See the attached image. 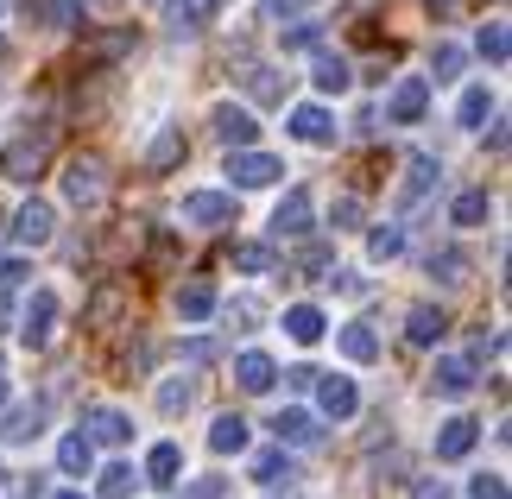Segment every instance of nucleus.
Masks as SVG:
<instances>
[{"instance_id": "nucleus-28", "label": "nucleus", "mask_w": 512, "mask_h": 499, "mask_svg": "<svg viewBox=\"0 0 512 499\" xmlns=\"http://www.w3.org/2000/svg\"><path fill=\"white\" fill-rule=\"evenodd\" d=\"M462 64H468V51L443 38V45L430 51V76H424V83H456V76H462Z\"/></svg>"}, {"instance_id": "nucleus-12", "label": "nucleus", "mask_w": 512, "mask_h": 499, "mask_svg": "<svg viewBox=\"0 0 512 499\" xmlns=\"http://www.w3.org/2000/svg\"><path fill=\"white\" fill-rule=\"evenodd\" d=\"M272 436H279V443H298V449H317V443H323V424H317L310 411L285 405L279 417H272Z\"/></svg>"}, {"instance_id": "nucleus-36", "label": "nucleus", "mask_w": 512, "mask_h": 499, "mask_svg": "<svg viewBox=\"0 0 512 499\" xmlns=\"http://www.w3.org/2000/svg\"><path fill=\"white\" fill-rule=\"evenodd\" d=\"M209 13H215L209 0H177V7H171V32H203Z\"/></svg>"}, {"instance_id": "nucleus-33", "label": "nucleus", "mask_w": 512, "mask_h": 499, "mask_svg": "<svg viewBox=\"0 0 512 499\" xmlns=\"http://www.w3.org/2000/svg\"><path fill=\"white\" fill-rule=\"evenodd\" d=\"M38 430H45V405H26V411H13L7 424H0V436H13V443H26Z\"/></svg>"}, {"instance_id": "nucleus-21", "label": "nucleus", "mask_w": 512, "mask_h": 499, "mask_svg": "<svg viewBox=\"0 0 512 499\" xmlns=\"http://www.w3.org/2000/svg\"><path fill=\"white\" fill-rule=\"evenodd\" d=\"M487 215H494V196H487V190H462L456 203H449V222H456V228H481Z\"/></svg>"}, {"instance_id": "nucleus-7", "label": "nucleus", "mask_w": 512, "mask_h": 499, "mask_svg": "<svg viewBox=\"0 0 512 499\" xmlns=\"http://www.w3.org/2000/svg\"><path fill=\"white\" fill-rule=\"evenodd\" d=\"M424 108H430V83H424V76H405V83L386 95V121L392 127H418Z\"/></svg>"}, {"instance_id": "nucleus-35", "label": "nucleus", "mask_w": 512, "mask_h": 499, "mask_svg": "<svg viewBox=\"0 0 512 499\" xmlns=\"http://www.w3.org/2000/svg\"><path fill=\"white\" fill-rule=\"evenodd\" d=\"M133 481H140V474H133L127 462H114V468H102V481H95V493H102V499H127V493H133Z\"/></svg>"}, {"instance_id": "nucleus-2", "label": "nucleus", "mask_w": 512, "mask_h": 499, "mask_svg": "<svg viewBox=\"0 0 512 499\" xmlns=\"http://www.w3.org/2000/svg\"><path fill=\"white\" fill-rule=\"evenodd\" d=\"M102 196H108L102 158H70V165H64V203H76V209H102Z\"/></svg>"}, {"instance_id": "nucleus-31", "label": "nucleus", "mask_w": 512, "mask_h": 499, "mask_svg": "<svg viewBox=\"0 0 512 499\" xmlns=\"http://www.w3.org/2000/svg\"><path fill=\"white\" fill-rule=\"evenodd\" d=\"M487 114H494V95L487 89H462V108H456V127H487Z\"/></svg>"}, {"instance_id": "nucleus-42", "label": "nucleus", "mask_w": 512, "mask_h": 499, "mask_svg": "<svg viewBox=\"0 0 512 499\" xmlns=\"http://www.w3.org/2000/svg\"><path fill=\"white\" fill-rule=\"evenodd\" d=\"M234 272H247V278L272 272V253H266V247H234Z\"/></svg>"}, {"instance_id": "nucleus-39", "label": "nucleus", "mask_w": 512, "mask_h": 499, "mask_svg": "<svg viewBox=\"0 0 512 499\" xmlns=\"http://www.w3.org/2000/svg\"><path fill=\"white\" fill-rule=\"evenodd\" d=\"M323 0H266V13L260 19H272V26H285V19H304V13H317Z\"/></svg>"}, {"instance_id": "nucleus-51", "label": "nucleus", "mask_w": 512, "mask_h": 499, "mask_svg": "<svg viewBox=\"0 0 512 499\" xmlns=\"http://www.w3.org/2000/svg\"><path fill=\"white\" fill-rule=\"evenodd\" d=\"M0 392H7V361H0Z\"/></svg>"}, {"instance_id": "nucleus-48", "label": "nucleus", "mask_w": 512, "mask_h": 499, "mask_svg": "<svg viewBox=\"0 0 512 499\" xmlns=\"http://www.w3.org/2000/svg\"><path fill=\"white\" fill-rule=\"evenodd\" d=\"M411 499H456V493H449L443 481H418V487H411Z\"/></svg>"}, {"instance_id": "nucleus-52", "label": "nucleus", "mask_w": 512, "mask_h": 499, "mask_svg": "<svg viewBox=\"0 0 512 499\" xmlns=\"http://www.w3.org/2000/svg\"><path fill=\"white\" fill-rule=\"evenodd\" d=\"M57 499H83V493H57Z\"/></svg>"}, {"instance_id": "nucleus-22", "label": "nucleus", "mask_w": 512, "mask_h": 499, "mask_svg": "<svg viewBox=\"0 0 512 499\" xmlns=\"http://www.w3.org/2000/svg\"><path fill=\"white\" fill-rule=\"evenodd\" d=\"M209 449L215 455H241L247 449V417H234V411L215 417V424H209Z\"/></svg>"}, {"instance_id": "nucleus-24", "label": "nucleus", "mask_w": 512, "mask_h": 499, "mask_svg": "<svg viewBox=\"0 0 512 499\" xmlns=\"http://www.w3.org/2000/svg\"><path fill=\"white\" fill-rule=\"evenodd\" d=\"M468 386H475V367H468L462 354H443V361H437V392L443 398H462Z\"/></svg>"}, {"instance_id": "nucleus-44", "label": "nucleus", "mask_w": 512, "mask_h": 499, "mask_svg": "<svg viewBox=\"0 0 512 499\" xmlns=\"http://www.w3.org/2000/svg\"><path fill=\"white\" fill-rule=\"evenodd\" d=\"M317 38H323V19H310V13H304V26H291V32H285V51H310Z\"/></svg>"}, {"instance_id": "nucleus-10", "label": "nucleus", "mask_w": 512, "mask_h": 499, "mask_svg": "<svg viewBox=\"0 0 512 499\" xmlns=\"http://www.w3.org/2000/svg\"><path fill=\"white\" fill-rule=\"evenodd\" d=\"M481 443V424L475 417H449V424L437 430V462H468Z\"/></svg>"}, {"instance_id": "nucleus-47", "label": "nucleus", "mask_w": 512, "mask_h": 499, "mask_svg": "<svg viewBox=\"0 0 512 499\" xmlns=\"http://www.w3.org/2000/svg\"><path fill=\"white\" fill-rule=\"evenodd\" d=\"M329 222H336V228H361V196H336Z\"/></svg>"}, {"instance_id": "nucleus-6", "label": "nucleus", "mask_w": 512, "mask_h": 499, "mask_svg": "<svg viewBox=\"0 0 512 499\" xmlns=\"http://www.w3.org/2000/svg\"><path fill=\"white\" fill-rule=\"evenodd\" d=\"M57 234V209L45 203V196H26V203H19V215H13V241L19 247H45Z\"/></svg>"}, {"instance_id": "nucleus-29", "label": "nucleus", "mask_w": 512, "mask_h": 499, "mask_svg": "<svg viewBox=\"0 0 512 499\" xmlns=\"http://www.w3.org/2000/svg\"><path fill=\"white\" fill-rule=\"evenodd\" d=\"M424 272L437 278V285H462V278H468V253L443 247V253H430V259H424Z\"/></svg>"}, {"instance_id": "nucleus-27", "label": "nucleus", "mask_w": 512, "mask_h": 499, "mask_svg": "<svg viewBox=\"0 0 512 499\" xmlns=\"http://www.w3.org/2000/svg\"><path fill=\"white\" fill-rule=\"evenodd\" d=\"M405 171H411V177H405V196H399V209H411V203H418V196H424V190L443 177V165H437V158H411Z\"/></svg>"}, {"instance_id": "nucleus-23", "label": "nucleus", "mask_w": 512, "mask_h": 499, "mask_svg": "<svg viewBox=\"0 0 512 499\" xmlns=\"http://www.w3.org/2000/svg\"><path fill=\"white\" fill-rule=\"evenodd\" d=\"M171 304H177V316H184V323H209V316H215V291H209V285H177Z\"/></svg>"}, {"instance_id": "nucleus-30", "label": "nucleus", "mask_w": 512, "mask_h": 499, "mask_svg": "<svg viewBox=\"0 0 512 499\" xmlns=\"http://www.w3.org/2000/svg\"><path fill=\"white\" fill-rule=\"evenodd\" d=\"M177 158H184V133H177V127H165V133L146 146V171H171Z\"/></svg>"}, {"instance_id": "nucleus-38", "label": "nucleus", "mask_w": 512, "mask_h": 499, "mask_svg": "<svg viewBox=\"0 0 512 499\" xmlns=\"http://www.w3.org/2000/svg\"><path fill=\"white\" fill-rule=\"evenodd\" d=\"M253 474H260L266 487H279L285 474H291V455H285V449H266V455H253Z\"/></svg>"}, {"instance_id": "nucleus-41", "label": "nucleus", "mask_w": 512, "mask_h": 499, "mask_svg": "<svg viewBox=\"0 0 512 499\" xmlns=\"http://www.w3.org/2000/svg\"><path fill=\"white\" fill-rule=\"evenodd\" d=\"M177 499H228V474H203V481L177 487Z\"/></svg>"}, {"instance_id": "nucleus-45", "label": "nucleus", "mask_w": 512, "mask_h": 499, "mask_svg": "<svg viewBox=\"0 0 512 499\" xmlns=\"http://www.w3.org/2000/svg\"><path fill=\"white\" fill-rule=\"evenodd\" d=\"M468 499H506V474H475V481H468Z\"/></svg>"}, {"instance_id": "nucleus-26", "label": "nucleus", "mask_w": 512, "mask_h": 499, "mask_svg": "<svg viewBox=\"0 0 512 499\" xmlns=\"http://www.w3.org/2000/svg\"><path fill=\"white\" fill-rule=\"evenodd\" d=\"M32 278V266H19V259H0V329L13 323V297H19V285Z\"/></svg>"}, {"instance_id": "nucleus-5", "label": "nucleus", "mask_w": 512, "mask_h": 499, "mask_svg": "<svg viewBox=\"0 0 512 499\" xmlns=\"http://www.w3.org/2000/svg\"><path fill=\"white\" fill-rule=\"evenodd\" d=\"M285 133H291V139H304V146H336V139H342L336 114H329L323 102H298V108L285 114Z\"/></svg>"}, {"instance_id": "nucleus-53", "label": "nucleus", "mask_w": 512, "mask_h": 499, "mask_svg": "<svg viewBox=\"0 0 512 499\" xmlns=\"http://www.w3.org/2000/svg\"><path fill=\"white\" fill-rule=\"evenodd\" d=\"M209 7H222V0H209Z\"/></svg>"}, {"instance_id": "nucleus-37", "label": "nucleus", "mask_w": 512, "mask_h": 499, "mask_svg": "<svg viewBox=\"0 0 512 499\" xmlns=\"http://www.w3.org/2000/svg\"><path fill=\"white\" fill-rule=\"evenodd\" d=\"M475 45H481V57H487V64H506V19H487V26H481V38H475Z\"/></svg>"}, {"instance_id": "nucleus-20", "label": "nucleus", "mask_w": 512, "mask_h": 499, "mask_svg": "<svg viewBox=\"0 0 512 499\" xmlns=\"http://www.w3.org/2000/svg\"><path fill=\"white\" fill-rule=\"evenodd\" d=\"M57 468H64V474H76V481H83V474L95 468V443H89L83 430H70L64 443H57Z\"/></svg>"}, {"instance_id": "nucleus-15", "label": "nucleus", "mask_w": 512, "mask_h": 499, "mask_svg": "<svg viewBox=\"0 0 512 499\" xmlns=\"http://www.w3.org/2000/svg\"><path fill=\"white\" fill-rule=\"evenodd\" d=\"M234 386L260 398V392H272V386H279V367H272L266 354H241V361H234Z\"/></svg>"}, {"instance_id": "nucleus-46", "label": "nucleus", "mask_w": 512, "mask_h": 499, "mask_svg": "<svg viewBox=\"0 0 512 499\" xmlns=\"http://www.w3.org/2000/svg\"><path fill=\"white\" fill-rule=\"evenodd\" d=\"M247 83H253V95H260V102H279V95H285V83H279L272 70H260V64L247 70Z\"/></svg>"}, {"instance_id": "nucleus-43", "label": "nucleus", "mask_w": 512, "mask_h": 499, "mask_svg": "<svg viewBox=\"0 0 512 499\" xmlns=\"http://www.w3.org/2000/svg\"><path fill=\"white\" fill-rule=\"evenodd\" d=\"M45 13H51V26H64V32L83 26V0H45Z\"/></svg>"}, {"instance_id": "nucleus-11", "label": "nucleus", "mask_w": 512, "mask_h": 499, "mask_svg": "<svg viewBox=\"0 0 512 499\" xmlns=\"http://www.w3.org/2000/svg\"><path fill=\"white\" fill-rule=\"evenodd\" d=\"M45 158H51V127H38V139L26 133L13 146V158H7V177H19V184H32L38 171H45Z\"/></svg>"}, {"instance_id": "nucleus-40", "label": "nucleus", "mask_w": 512, "mask_h": 499, "mask_svg": "<svg viewBox=\"0 0 512 499\" xmlns=\"http://www.w3.org/2000/svg\"><path fill=\"white\" fill-rule=\"evenodd\" d=\"M89 316H95V329H108L114 316H121V285H102V291H95V304H89Z\"/></svg>"}, {"instance_id": "nucleus-9", "label": "nucleus", "mask_w": 512, "mask_h": 499, "mask_svg": "<svg viewBox=\"0 0 512 499\" xmlns=\"http://www.w3.org/2000/svg\"><path fill=\"white\" fill-rule=\"evenodd\" d=\"M317 228V209H310V190H291L279 209H272V234L279 241H304V234Z\"/></svg>"}, {"instance_id": "nucleus-4", "label": "nucleus", "mask_w": 512, "mask_h": 499, "mask_svg": "<svg viewBox=\"0 0 512 499\" xmlns=\"http://www.w3.org/2000/svg\"><path fill=\"white\" fill-rule=\"evenodd\" d=\"M177 215H184L190 228H228V222H241V203H234L228 190H190Z\"/></svg>"}, {"instance_id": "nucleus-17", "label": "nucleus", "mask_w": 512, "mask_h": 499, "mask_svg": "<svg viewBox=\"0 0 512 499\" xmlns=\"http://www.w3.org/2000/svg\"><path fill=\"white\" fill-rule=\"evenodd\" d=\"M405 335H411V342H418V348H437L443 335H449V316H443L437 304H418V310L405 316Z\"/></svg>"}, {"instance_id": "nucleus-54", "label": "nucleus", "mask_w": 512, "mask_h": 499, "mask_svg": "<svg viewBox=\"0 0 512 499\" xmlns=\"http://www.w3.org/2000/svg\"><path fill=\"white\" fill-rule=\"evenodd\" d=\"M0 474H7V468H0Z\"/></svg>"}, {"instance_id": "nucleus-34", "label": "nucleus", "mask_w": 512, "mask_h": 499, "mask_svg": "<svg viewBox=\"0 0 512 499\" xmlns=\"http://www.w3.org/2000/svg\"><path fill=\"white\" fill-rule=\"evenodd\" d=\"M190 398H196V386H190L184 373H177V379H165V386H159V411L177 417V411H190Z\"/></svg>"}, {"instance_id": "nucleus-18", "label": "nucleus", "mask_w": 512, "mask_h": 499, "mask_svg": "<svg viewBox=\"0 0 512 499\" xmlns=\"http://www.w3.org/2000/svg\"><path fill=\"white\" fill-rule=\"evenodd\" d=\"M336 348L348 354V361H354V367H367V361H380V335H373L367 323H342V329H336Z\"/></svg>"}, {"instance_id": "nucleus-50", "label": "nucleus", "mask_w": 512, "mask_h": 499, "mask_svg": "<svg viewBox=\"0 0 512 499\" xmlns=\"http://www.w3.org/2000/svg\"><path fill=\"white\" fill-rule=\"evenodd\" d=\"M430 13H456V0H430Z\"/></svg>"}, {"instance_id": "nucleus-3", "label": "nucleus", "mask_w": 512, "mask_h": 499, "mask_svg": "<svg viewBox=\"0 0 512 499\" xmlns=\"http://www.w3.org/2000/svg\"><path fill=\"white\" fill-rule=\"evenodd\" d=\"M57 310H64V297H57L51 285H38L26 297V316H19V342H26V348H45L51 329H57Z\"/></svg>"}, {"instance_id": "nucleus-32", "label": "nucleus", "mask_w": 512, "mask_h": 499, "mask_svg": "<svg viewBox=\"0 0 512 499\" xmlns=\"http://www.w3.org/2000/svg\"><path fill=\"white\" fill-rule=\"evenodd\" d=\"M405 253V228H373L367 234V259L373 266H386V259H399Z\"/></svg>"}, {"instance_id": "nucleus-25", "label": "nucleus", "mask_w": 512, "mask_h": 499, "mask_svg": "<svg viewBox=\"0 0 512 499\" xmlns=\"http://www.w3.org/2000/svg\"><path fill=\"white\" fill-rule=\"evenodd\" d=\"M317 89L323 95H348L354 89V64H348V57H336V51L317 57Z\"/></svg>"}, {"instance_id": "nucleus-19", "label": "nucleus", "mask_w": 512, "mask_h": 499, "mask_svg": "<svg viewBox=\"0 0 512 499\" xmlns=\"http://www.w3.org/2000/svg\"><path fill=\"white\" fill-rule=\"evenodd\" d=\"M177 468H184V449H177V443H152V455H146V481H152V487H177V481H184Z\"/></svg>"}, {"instance_id": "nucleus-14", "label": "nucleus", "mask_w": 512, "mask_h": 499, "mask_svg": "<svg viewBox=\"0 0 512 499\" xmlns=\"http://www.w3.org/2000/svg\"><path fill=\"white\" fill-rule=\"evenodd\" d=\"M89 443H127L133 436V417L127 411H114V405H89Z\"/></svg>"}, {"instance_id": "nucleus-16", "label": "nucleus", "mask_w": 512, "mask_h": 499, "mask_svg": "<svg viewBox=\"0 0 512 499\" xmlns=\"http://www.w3.org/2000/svg\"><path fill=\"white\" fill-rule=\"evenodd\" d=\"M323 329H329V316H323L317 304H291V310H285V335H291V342H298V348L323 342Z\"/></svg>"}, {"instance_id": "nucleus-13", "label": "nucleus", "mask_w": 512, "mask_h": 499, "mask_svg": "<svg viewBox=\"0 0 512 499\" xmlns=\"http://www.w3.org/2000/svg\"><path fill=\"white\" fill-rule=\"evenodd\" d=\"M209 121H215V139H222V146H253V133H260V121H253L241 102H222Z\"/></svg>"}, {"instance_id": "nucleus-8", "label": "nucleus", "mask_w": 512, "mask_h": 499, "mask_svg": "<svg viewBox=\"0 0 512 499\" xmlns=\"http://www.w3.org/2000/svg\"><path fill=\"white\" fill-rule=\"evenodd\" d=\"M310 386H317V411H323V417H336V424H348V417L361 411V392H354V379H348V373L310 379Z\"/></svg>"}, {"instance_id": "nucleus-49", "label": "nucleus", "mask_w": 512, "mask_h": 499, "mask_svg": "<svg viewBox=\"0 0 512 499\" xmlns=\"http://www.w3.org/2000/svg\"><path fill=\"white\" fill-rule=\"evenodd\" d=\"M234 316H241L234 329H253V323H260V304H253V297H241V304H234Z\"/></svg>"}, {"instance_id": "nucleus-55", "label": "nucleus", "mask_w": 512, "mask_h": 499, "mask_svg": "<svg viewBox=\"0 0 512 499\" xmlns=\"http://www.w3.org/2000/svg\"><path fill=\"white\" fill-rule=\"evenodd\" d=\"M285 499H291V493H285Z\"/></svg>"}, {"instance_id": "nucleus-1", "label": "nucleus", "mask_w": 512, "mask_h": 499, "mask_svg": "<svg viewBox=\"0 0 512 499\" xmlns=\"http://www.w3.org/2000/svg\"><path fill=\"white\" fill-rule=\"evenodd\" d=\"M285 177V158L272 152H253V146H228V184L234 190H266Z\"/></svg>"}]
</instances>
